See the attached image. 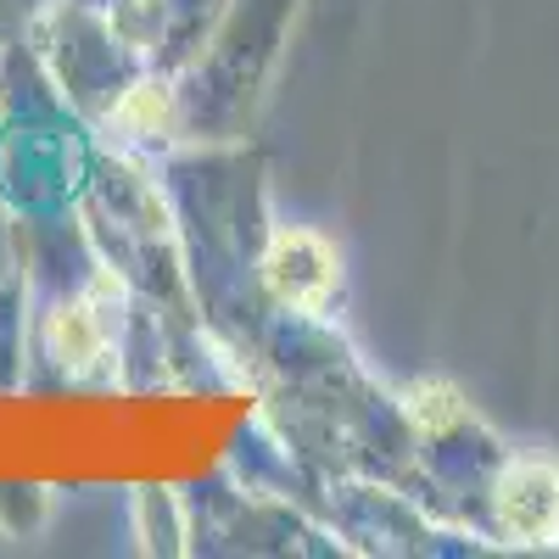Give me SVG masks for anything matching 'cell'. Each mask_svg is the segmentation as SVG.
I'll return each instance as SVG.
<instances>
[{"label":"cell","instance_id":"1","mask_svg":"<svg viewBox=\"0 0 559 559\" xmlns=\"http://www.w3.org/2000/svg\"><path fill=\"white\" fill-rule=\"evenodd\" d=\"M492 532L521 548H554L559 543V459L548 453H515L503 459L487 481Z\"/></svg>","mask_w":559,"mask_h":559},{"label":"cell","instance_id":"2","mask_svg":"<svg viewBox=\"0 0 559 559\" xmlns=\"http://www.w3.org/2000/svg\"><path fill=\"white\" fill-rule=\"evenodd\" d=\"M258 274H263V292L292 313H324L342 292V258L313 229H274Z\"/></svg>","mask_w":559,"mask_h":559}]
</instances>
